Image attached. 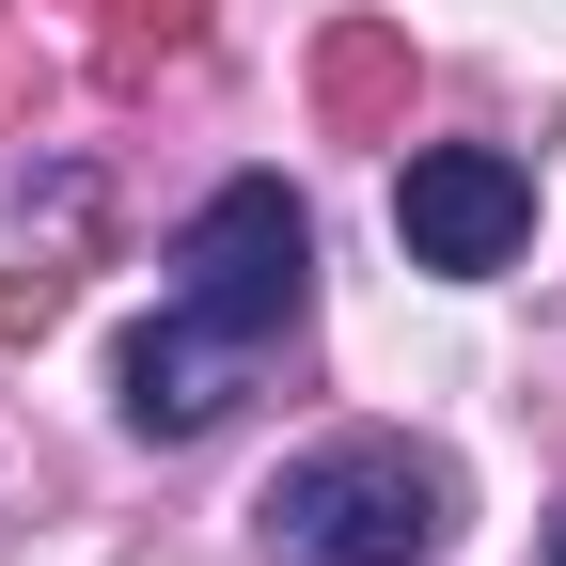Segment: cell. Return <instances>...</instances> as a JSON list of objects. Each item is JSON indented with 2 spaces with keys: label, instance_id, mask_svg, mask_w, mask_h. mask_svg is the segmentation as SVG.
Instances as JSON below:
<instances>
[{
  "label": "cell",
  "instance_id": "cell-1",
  "mask_svg": "<svg viewBox=\"0 0 566 566\" xmlns=\"http://www.w3.org/2000/svg\"><path fill=\"white\" fill-rule=\"evenodd\" d=\"M300 315H315V221H300V189L283 174L205 189L189 237H174V300L126 331V424L142 441H205Z\"/></svg>",
  "mask_w": 566,
  "mask_h": 566
},
{
  "label": "cell",
  "instance_id": "cell-2",
  "mask_svg": "<svg viewBox=\"0 0 566 566\" xmlns=\"http://www.w3.org/2000/svg\"><path fill=\"white\" fill-rule=\"evenodd\" d=\"M252 535H268V566H441V535H457V457L394 441V424L315 441V457L268 472Z\"/></svg>",
  "mask_w": 566,
  "mask_h": 566
},
{
  "label": "cell",
  "instance_id": "cell-3",
  "mask_svg": "<svg viewBox=\"0 0 566 566\" xmlns=\"http://www.w3.org/2000/svg\"><path fill=\"white\" fill-rule=\"evenodd\" d=\"M394 237H409V268H504L520 237H535V174L520 158H488V142H424V158L394 174Z\"/></svg>",
  "mask_w": 566,
  "mask_h": 566
},
{
  "label": "cell",
  "instance_id": "cell-4",
  "mask_svg": "<svg viewBox=\"0 0 566 566\" xmlns=\"http://www.w3.org/2000/svg\"><path fill=\"white\" fill-rule=\"evenodd\" d=\"M315 111H331L346 142H378V126L409 111V32H394V17H331V48H315Z\"/></svg>",
  "mask_w": 566,
  "mask_h": 566
},
{
  "label": "cell",
  "instance_id": "cell-5",
  "mask_svg": "<svg viewBox=\"0 0 566 566\" xmlns=\"http://www.w3.org/2000/svg\"><path fill=\"white\" fill-rule=\"evenodd\" d=\"M189 48H205V0H95V80H111V95L174 80Z\"/></svg>",
  "mask_w": 566,
  "mask_h": 566
},
{
  "label": "cell",
  "instance_id": "cell-6",
  "mask_svg": "<svg viewBox=\"0 0 566 566\" xmlns=\"http://www.w3.org/2000/svg\"><path fill=\"white\" fill-rule=\"evenodd\" d=\"M48 315H63V268H0V346L48 331Z\"/></svg>",
  "mask_w": 566,
  "mask_h": 566
},
{
  "label": "cell",
  "instance_id": "cell-7",
  "mask_svg": "<svg viewBox=\"0 0 566 566\" xmlns=\"http://www.w3.org/2000/svg\"><path fill=\"white\" fill-rule=\"evenodd\" d=\"M551 566H566V535H551Z\"/></svg>",
  "mask_w": 566,
  "mask_h": 566
}]
</instances>
